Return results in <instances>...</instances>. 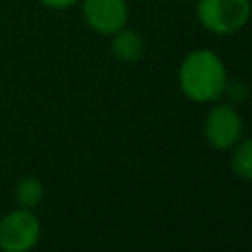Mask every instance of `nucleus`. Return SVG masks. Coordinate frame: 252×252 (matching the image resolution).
Here are the masks:
<instances>
[{
    "label": "nucleus",
    "mask_w": 252,
    "mask_h": 252,
    "mask_svg": "<svg viewBox=\"0 0 252 252\" xmlns=\"http://www.w3.org/2000/svg\"><path fill=\"white\" fill-rule=\"evenodd\" d=\"M226 81L224 63L211 49H195L187 53L179 65V89L193 102L217 100Z\"/></svg>",
    "instance_id": "obj_1"
},
{
    "label": "nucleus",
    "mask_w": 252,
    "mask_h": 252,
    "mask_svg": "<svg viewBox=\"0 0 252 252\" xmlns=\"http://www.w3.org/2000/svg\"><path fill=\"white\" fill-rule=\"evenodd\" d=\"M252 14L250 0H199L197 18L209 32L230 35L242 30Z\"/></svg>",
    "instance_id": "obj_2"
},
{
    "label": "nucleus",
    "mask_w": 252,
    "mask_h": 252,
    "mask_svg": "<svg viewBox=\"0 0 252 252\" xmlns=\"http://www.w3.org/2000/svg\"><path fill=\"white\" fill-rule=\"evenodd\" d=\"M39 220L32 209H18L0 220V248L4 252H26L39 240Z\"/></svg>",
    "instance_id": "obj_3"
},
{
    "label": "nucleus",
    "mask_w": 252,
    "mask_h": 252,
    "mask_svg": "<svg viewBox=\"0 0 252 252\" xmlns=\"http://www.w3.org/2000/svg\"><path fill=\"white\" fill-rule=\"evenodd\" d=\"M207 142L215 150H230L236 146L242 134V118L238 110L230 104H215L203 124Z\"/></svg>",
    "instance_id": "obj_4"
},
{
    "label": "nucleus",
    "mask_w": 252,
    "mask_h": 252,
    "mask_svg": "<svg viewBox=\"0 0 252 252\" xmlns=\"http://www.w3.org/2000/svg\"><path fill=\"white\" fill-rule=\"evenodd\" d=\"M83 14L94 32L112 35L126 26L128 6L124 0H85Z\"/></svg>",
    "instance_id": "obj_5"
},
{
    "label": "nucleus",
    "mask_w": 252,
    "mask_h": 252,
    "mask_svg": "<svg viewBox=\"0 0 252 252\" xmlns=\"http://www.w3.org/2000/svg\"><path fill=\"white\" fill-rule=\"evenodd\" d=\"M110 49L116 59L122 63H136L144 55V39L134 32V30H118L112 33V43Z\"/></svg>",
    "instance_id": "obj_6"
},
{
    "label": "nucleus",
    "mask_w": 252,
    "mask_h": 252,
    "mask_svg": "<svg viewBox=\"0 0 252 252\" xmlns=\"http://www.w3.org/2000/svg\"><path fill=\"white\" fill-rule=\"evenodd\" d=\"M230 169L236 173L240 179L252 181V138L244 142H236L234 152L230 156Z\"/></svg>",
    "instance_id": "obj_7"
},
{
    "label": "nucleus",
    "mask_w": 252,
    "mask_h": 252,
    "mask_svg": "<svg viewBox=\"0 0 252 252\" xmlns=\"http://www.w3.org/2000/svg\"><path fill=\"white\" fill-rule=\"evenodd\" d=\"M43 197V185L37 177H24L16 187V201L24 209H35Z\"/></svg>",
    "instance_id": "obj_8"
},
{
    "label": "nucleus",
    "mask_w": 252,
    "mask_h": 252,
    "mask_svg": "<svg viewBox=\"0 0 252 252\" xmlns=\"http://www.w3.org/2000/svg\"><path fill=\"white\" fill-rule=\"evenodd\" d=\"M222 94H228V98H230L232 102H242V100H246L248 91H246L244 83H240V81H236V83H228V81H226Z\"/></svg>",
    "instance_id": "obj_9"
},
{
    "label": "nucleus",
    "mask_w": 252,
    "mask_h": 252,
    "mask_svg": "<svg viewBox=\"0 0 252 252\" xmlns=\"http://www.w3.org/2000/svg\"><path fill=\"white\" fill-rule=\"evenodd\" d=\"M41 4H45L47 8H55V10H63V8H69L73 4H77L79 0H39Z\"/></svg>",
    "instance_id": "obj_10"
}]
</instances>
